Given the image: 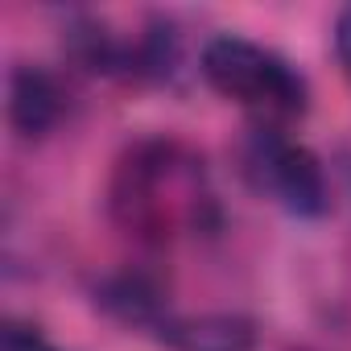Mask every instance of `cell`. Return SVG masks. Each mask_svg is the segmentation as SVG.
I'll return each instance as SVG.
<instances>
[{
	"mask_svg": "<svg viewBox=\"0 0 351 351\" xmlns=\"http://www.w3.org/2000/svg\"><path fill=\"white\" fill-rule=\"evenodd\" d=\"M108 219L141 248H169L219 223V203L199 149L178 136L132 141L108 178Z\"/></svg>",
	"mask_w": 351,
	"mask_h": 351,
	"instance_id": "6da1fadb",
	"label": "cell"
},
{
	"mask_svg": "<svg viewBox=\"0 0 351 351\" xmlns=\"http://www.w3.org/2000/svg\"><path fill=\"white\" fill-rule=\"evenodd\" d=\"M330 42H335V58H339V71H343V79L351 83V5H347V9H339Z\"/></svg>",
	"mask_w": 351,
	"mask_h": 351,
	"instance_id": "ba28073f",
	"label": "cell"
},
{
	"mask_svg": "<svg viewBox=\"0 0 351 351\" xmlns=\"http://www.w3.org/2000/svg\"><path fill=\"white\" fill-rule=\"evenodd\" d=\"M240 173L256 195L273 199L298 219H322L330 211V182L322 157L310 145L293 141L285 128L252 124L240 145Z\"/></svg>",
	"mask_w": 351,
	"mask_h": 351,
	"instance_id": "3957f363",
	"label": "cell"
},
{
	"mask_svg": "<svg viewBox=\"0 0 351 351\" xmlns=\"http://www.w3.org/2000/svg\"><path fill=\"white\" fill-rule=\"evenodd\" d=\"M157 339L169 351H256L261 326L240 310H207V314H169Z\"/></svg>",
	"mask_w": 351,
	"mask_h": 351,
	"instance_id": "5b68a950",
	"label": "cell"
},
{
	"mask_svg": "<svg viewBox=\"0 0 351 351\" xmlns=\"http://www.w3.org/2000/svg\"><path fill=\"white\" fill-rule=\"evenodd\" d=\"M95 306L124 322V326H136V330H161L165 318H169V306H165V293L161 285L141 273V269H124V273H108L104 281H95Z\"/></svg>",
	"mask_w": 351,
	"mask_h": 351,
	"instance_id": "8992f818",
	"label": "cell"
},
{
	"mask_svg": "<svg viewBox=\"0 0 351 351\" xmlns=\"http://www.w3.org/2000/svg\"><path fill=\"white\" fill-rule=\"evenodd\" d=\"M0 351H62L54 347L42 326L25 322V318H5V330H0Z\"/></svg>",
	"mask_w": 351,
	"mask_h": 351,
	"instance_id": "52a82bcc",
	"label": "cell"
},
{
	"mask_svg": "<svg viewBox=\"0 0 351 351\" xmlns=\"http://www.w3.org/2000/svg\"><path fill=\"white\" fill-rule=\"evenodd\" d=\"M9 124L21 141H46L66 120V87L46 66H13L9 75Z\"/></svg>",
	"mask_w": 351,
	"mask_h": 351,
	"instance_id": "277c9868",
	"label": "cell"
},
{
	"mask_svg": "<svg viewBox=\"0 0 351 351\" xmlns=\"http://www.w3.org/2000/svg\"><path fill=\"white\" fill-rule=\"evenodd\" d=\"M199 75L215 95L244 108L265 128H289L293 120H302L310 112L306 75L285 54H277L273 46H261L244 34L207 38L199 50Z\"/></svg>",
	"mask_w": 351,
	"mask_h": 351,
	"instance_id": "7a4b0ae2",
	"label": "cell"
}]
</instances>
